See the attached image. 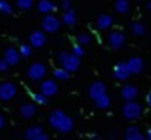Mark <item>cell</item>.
Masks as SVG:
<instances>
[{
    "label": "cell",
    "instance_id": "23",
    "mask_svg": "<svg viewBox=\"0 0 151 140\" xmlns=\"http://www.w3.org/2000/svg\"><path fill=\"white\" fill-rule=\"evenodd\" d=\"M115 10H117V14H128L130 2L128 0H115Z\"/></svg>",
    "mask_w": 151,
    "mask_h": 140
},
{
    "label": "cell",
    "instance_id": "32",
    "mask_svg": "<svg viewBox=\"0 0 151 140\" xmlns=\"http://www.w3.org/2000/svg\"><path fill=\"white\" fill-rule=\"evenodd\" d=\"M59 8H61L63 12H65V10H69V8H71V0H63V2L59 4Z\"/></svg>",
    "mask_w": 151,
    "mask_h": 140
},
{
    "label": "cell",
    "instance_id": "17",
    "mask_svg": "<svg viewBox=\"0 0 151 140\" xmlns=\"http://www.w3.org/2000/svg\"><path fill=\"white\" fill-rule=\"evenodd\" d=\"M94 104H96L98 110H109V106H111V98H109V94H107V92L100 94L98 98H94Z\"/></svg>",
    "mask_w": 151,
    "mask_h": 140
},
{
    "label": "cell",
    "instance_id": "7",
    "mask_svg": "<svg viewBox=\"0 0 151 140\" xmlns=\"http://www.w3.org/2000/svg\"><path fill=\"white\" fill-rule=\"evenodd\" d=\"M59 25H61V21H59L54 14H44V19H42V29H44L46 33H58Z\"/></svg>",
    "mask_w": 151,
    "mask_h": 140
},
{
    "label": "cell",
    "instance_id": "6",
    "mask_svg": "<svg viewBox=\"0 0 151 140\" xmlns=\"http://www.w3.org/2000/svg\"><path fill=\"white\" fill-rule=\"evenodd\" d=\"M23 136H25L27 140H46L48 138V133H46L40 125H31V127L25 129Z\"/></svg>",
    "mask_w": 151,
    "mask_h": 140
},
{
    "label": "cell",
    "instance_id": "22",
    "mask_svg": "<svg viewBox=\"0 0 151 140\" xmlns=\"http://www.w3.org/2000/svg\"><path fill=\"white\" fill-rule=\"evenodd\" d=\"M69 73H71V71H67L65 67L59 65V67L54 69V79H55V81H67V79H69Z\"/></svg>",
    "mask_w": 151,
    "mask_h": 140
},
{
    "label": "cell",
    "instance_id": "29",
    "mask_svg": "<svg viewBox=\"0 0 151 140\" xmlns=\"http://www.w3.org/2000/svg\"><path fill=\"white\" fill-rule=\"evenodd\" d=\"M78 44H82V46H84V44H88V42H90V35L88 33H82V35H78Z\"/></svg>",
    "mask_w": 151,
    "mask_h": 140
},
{
    "label": "cell",
    "instance_id": "18",
    "mask_svg": "<svg viewBox=\"0 0 151 140\" xmlns=\"http://www.w3.org/2000/svg\"><path fill=\"white\" fill-rule=\"evenodd\" d=\"M113 25V17H111L109 14H101L100 17H98V23H96V27L100 31H105V29H109V27Z\"/></svg>",
    "mask_w": 151,
    "mask_h": 140
},
{
    "label": "cell",
    "instance_id": "3",
    "mask_svg": "<svg viewBox=\"0 0 151 140\" xmlns=\"http://www.w3.org/2000/svg\"><path fill=\"white\" fill-rule=\"evenodd\" d=\"M142 113H144V107H142L136 100H126V104L122 106V115H124L126 119H132L134 121V119L142 117Z\"/></svg>",
    "mask_w": 151,
    "mask_h": 140
},
{
    "label": "cell",
    "instance_id": "9",
    "mask_svg": "<svg viewBox=\"0 0 151 140\" xmlns=\"http://www.w3.org/2000/svg\"><path fill=\"white\" fill-rule=\"evenodd\" d=\"M4 59H6L8 63H10L12 67H15L19 63V59H21V54H19V48H15V46H8L6 50H4V56H2Z\"/></svg>",
    "mask_w": 151,
    "mask_h": 140
},
{
    "label": "cell",
    "instance_id": "13",
    "mask_svg": "<svg viewBox=\"0 0 151 140\" xmlns=\"http://www.w3.org/2000/svg\"><path fill=\"white\" fill-rule=\"evenodd\" d=\"M126 65H128L130 73L138 75V73H142V71H144V59L138 58V56H132V58L126 59Z\"/></svg>",
    "mask_w": 151,
    "mask_h": 140
},
{
    "label": "cell",
    "instance_id": "19",
    "mask_svg": "<svg viewBox=\"0 0 151 140\" xmlns=\"http://www.w3.org/2000/svg\"><path fill=\"white\" fill-rule=\"evenodd\" d=\"M37 8H38V12H40V14H52V12H54L58 6H55L52 0H38Z\"/></svg>",
    "mask_w": 151,
    "mask_h": 140
},
{
    "label": "cell",
    "instance_id": "11",
    "mask_svg": "<svg viewBox=\"0 0 151 140\" xmlns=\"http://www.w3.org/2000/svg\"><path fill=\"white\" fill-rule=\"evenodd\" d=\"M40 92L46 94L48 98H50V96H54V94H58V81H55V79H42Z\"/></svg>",
    "mask_w": 151,
    "mask_h": 140
},
{
    "label": "cell",
    "instance_id": "20",
    "mask_svg": "<svg viewBox=\"0 0 151 140\" xmlns=\"http://www.w3.org/2000/svg\"><path fill=\"white\" fill-rule=\"evenodd\" d=\"M61 21L65 23V25H69V27H73L75 23H77V14H75V10H73V8H69V10H65V12H63Z\"/></svg>",
    "mask_w": 151,
    "mask_h": 140
},
{
    "label": "cell",
    "instance_id": "24",
    "mask_svg": "<svg viewBox=\"0 0 151 140\" xmlns=\"http://www.w3.org/2000/svg\"><path fill=\"white\" fill-rule=\"evenodd\" d=\"M132 33L136 35V37H144L145 35V25L142 21H134L132 23Z\"/></svg>",
    "mask_w": 151,
    "mask_h": 140
},
{
    "label": "cell",
    "instance_id": "25",
    "mask_svg": "<svg viewBox=\"0 0 151 140\" xmlns=\"http://www.w3.org/2000/svg\"><path fill=\"white\" fill-rule=\"evenodd\" d=\"M15 6L19 10H31L35 6V0H15Z\"/></svg>",
    "mask_w": 151,
    "mask_h": 140
},
{
    "label": "cell",
    "instance_id": "28",
    "mask_svg": "<svg viewBox=\"0 0 151 140\" xmlns=\"http://www.w3.org/2000/svg\"><path fill=\"white\" fill-rule=\"evenodd\" d=\"M19 54H21V58H29V56L33 54V46L31 44H21L19 46Z\"/></svg>",
    "mask_w": 151,
    "mask_h": 140
},
{
    "label": "cell",
    "instance_id": "34",
    "mask_svg": "<svg viewBox=\"0 0 151 140\" xmlns=\"http://www.w3.org/2000/svg\"><path fill=\"white\" fill-rule=\"evenodd\" d=\"M147 106H149V107H151V92H149V94H147Z\"/></svg>",
    "mask_w": 151,
    "mask_h": 140
},
{
    "label": "cell",
    "instance_id": "8",
    "mask_svg": "<svg viewBox=\"0 0 151 140\" xmlns=\"http://www.w3.org/2000/svg\"><path fill=\"white\" fill-rule=\"evenodd\" d=\"M107 42H109V46L113 48V50H119V48H122L126 44V37L121 31H111V35L107 37Z\"/></svg>",
    "mask_w": 151,
    "mask_h": 140
},
{
    "label": "cell",
    "instance_id": "16",
    "mask_svg": "<svg viewBox=\"0 0 151 140\" xmlns=\"http://www.w3.org/2000/svg\"><path fill=\"white\" fill-rule=\"evenodd\" d=\"M103 92H107V86L103 85V83H100V81H96V83H92L90 85V88H88V94H90V98H98L100 94H103Z\"/></svg>",
    "mask_w": 151,
    "mask_h": 140
},
{
    "label": "cell",
    "instance_id": "12",
    "mask_svg": "<svg viewBox=\"0 0 151 140\" xmlns=\"http://www.w3.org/2000/svg\"><path fill=\"white\" fill-rule=\"evenodd\" d=\"M130 75H132V73H130V69H128V65H126V62H119L117 65L113 67V77L119 79V81H126Z\"/></svg>",
    "mask_w": 151,
    "mask_h": 140
},
{
    "label": "cell",
    "instance_id": "15",
    "mask_svg": "<svg viewBox=\"0 0 151 140\" xmlns=\"http://www.w3.org/2000/svg\"><path fill=\"white\" fill-rule=\"evenodd\" d=\"M121 96H122L124 100H136L138 88L132 85V83H126V85H122V88H121Z\"/></svg>",
    "mask_w": 151,
    "mask_h": 140
},
{
    "label": "cell",
    "instance_id": "5",
    "mask_svg": "<svg viewBox=\"0 0 151 140\" xmlns=\"http://www.w3.org/2000/svg\"><path fill=\"white\" fill-rule=\"evenodd\" d=\"M17 96V85L12 81L0 83V102H12Z\"/></svg>",
    "mask_w": 151,
    "mask_h": 140
},
{
    "label": "cell",
    "instance_id": "35",
    "mask_svg": "<svg viewBox=\"0 0 151 140\" xmlns=\"http://www.w3.org/2000/svg\"><path fill=\"white\" fill-rule=\"evenodd\" d=\"M145 138H149V140H151V129L147 131V133H145Z\"/></svg>",
    "mask_w": 151,
    "mask_h": 140
},
{
    "label": "cell",
    "instance_id": "30",
    "mask_svg": "<svg viewBox=\"0 0 151 140\" xmlns=\"http://www.w3.org/2000/svg\"><path fill=\"white\" fill-rule=\"evenodd\" d=\"M10 67H12V65L6 62V59H4V58H0V73H6V71L10 69Z\"/></svg>",
    "mask_w": 151,
    "mask_h": 140
},
{
    "label": "cell",
    "instance_id": "26",
    "mask_svg": "<svg viewBox=\"0 0 151 140\" xmlns=\"http://www.w3.org/2000/svg\"><path fill=\"white\" fill-rule=\"evenodd\" d=\"M0 12L6 14V15H12L14 14V8H12V4L8 0H0Z\"/></svg>",
    "mask_w": 151,
    "mask_h": 140
},
{
    "label": "cell",
    "instance_id": "4",
    "mask_svg": "<svg viewBox=\"0 0 151 140\" xmlns=\"http://www.w3.org/2000/svg\"><path fill=\"white\" fill-rule=\"evenodd\" d=\"M46 73H48V67L42 62H35L27 67V77H29L31 81H42V79L46 77Z\"/></svg>",
    "mask_w": 151,
    "mask_h": 140
},
{
    "label": "cell",
    "instance_id": "2",
    "mask_svg": "<svg viewBox=\"0 0 151 140\" xmlns=\"http://www.w3.org/2000/svg\"><path fill=\"white\" fill-rule=\"evenodd\" d=\"M58 59H59V65L65 67L67 71H77L81 67V56L73 54V52H59Z\"/></svg>",
    "mask_w": 151,
    "mask_h": 140
},
{
    "label": "cell",
    "instance_id": "36",
    "mask_svg": "<svg viewBox=\"0 0 151 140\" xmlns=\"http://www.w3.org/2000/svg\"><path fill=\"white\" fill-rule=\"evenodd\" d=\"M145 8H147V10L151 12V0H149V2H147V6H145Z\"/></svg>",
    "mask_w": 151,
    "mask_h": 140
},
{
    "label": "cell",
    "instance_id": "21",
    "mask_svg": "<svg viewBox=\"0 0 151 140\" xmlns=\"http://www.w3.org/2000/svg\"><path fill=\"white\" fill-rule=\"evenodd\" d=\"M144 136H145V134H142L138 127H128L126 133H124V138H128V140H142Z\"/></svg>",
    "mask_w": 151,
    "mask_h": 140
},
{
    "label": "cell",
    "instance_id": "10",
    "mask_svg": "<svg viewBox=\"0 0 151 140\" xmlns=\"http://www.w3.org/2000/svg\"><path fill=\"white\" fill-rule=\"evenodd\" d=\"M29 44L33 48H42L46 44V31L40 29V31H33L29 35Z\"/></svg>",
    "mask_w": 151,
    "mask_h": 140
},
{
    "label": "cell",
    "instance_id": "14",
    "mask_svg": "<svg viewBox=\"0 0 151 140\" xmlns=\"http://www.w3.org/2000/svg\"><path fill=\"white\" fill-rule=\"evenodd\" d=\"M19 113H21V117H25V119L35 117V113H37V102H27V104H23V106L19 107Z\"/></svg>",
    "mask_w": 151,
    "mask_h": 140
},
{
    "label": "cell",
    "instance_id": "33",
    "mask_svg": "<svg viewBox=\"0 0 151 140\" xmlns=\"http://www.w3.org/2000/svg\"><path fill=\"white\" fill-rule=\"evenodd\" d=\"M4 127H6V117H4V115L0 113V131H2Z\"/></svg>",
    "mask_w": 151,
    "mask_h": 140
},
{
    "label": "cell",
    "instance_id": "1",
    "mask_svg": "<svg viewBox=\"0 0 151 140\" xmlns=\"http://www.w3.org/2000/svg\"><path fill=\"white\" fill-rule=\"evenodd\" d=\"M48 123H50L52 129H55L58 133H71L73 127H75L73 119H71L65 111H61V110H54L52 111V113L48 115Z\"/></svg>",
    "mask_w": 151,
    "mask_h": 140
},
{
    "label": "cell",
    "instance_id": "27",
    "mask_svg": "<svg viewBox=\"0 0 151 140\" xmlns=\"http://www.w3.org/2000/svg\"><path fill=\"white\" fill-rule=\"evenodd\" d=\"M33 102L40 104V106H46V104H48V96L42 94V92H35L33 94Z\"/></svg>",
    "mask_w": 151,
    "mask_h": 140
},
{
    "label": "cell",
    "instance_id": "31",
    "mask_svg": "<svg viewBox=\"0 0 151 140\" xmlns=\"http://www.w3.org/2000/svg\"><path fill=\"white\" fill-rule=\"evenodd\" d=\"M73 54H77V56H82V54H84V50H82V44H78V42H77V44L73 46Z\"/></svg>",
    "mask_w": 151,
    "mask_h": 140
}]
</instances>
